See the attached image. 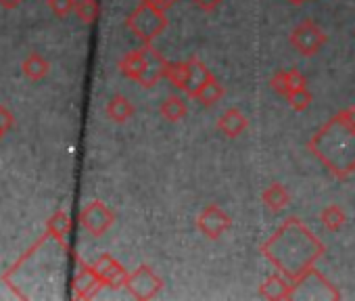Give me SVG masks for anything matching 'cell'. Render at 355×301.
Listing matches in <instances>:
<instances>
[{
    "label": "cell",
    "instance_id": "11",
    "mask_svg": "<svg viewBox=\"0 0 355 301\" xmlns=\"http://www.w3.org/2000/svg\"><path fill=\"white\" fill-rule=\"evenodd\" d=\"M259 297L272 299V301L295 299V282L282 276L280 272H276L259 284Z\"/></svg>",
    "mask_w": 355,
    "mask_h": 301
},
{
    "label": "cell",
    "instance_id": "21",
    "mask_svg": "<svg viewBox=\"0 0 355 301\" xmlns=\"http://www.w3.org/2000/svg\"><path fill=\"white\" fill-rule=\"evenodd\" d=\"M222 96H224V86L220 84V80H218L216 76H211L209 82L195 94V101H199V103L205 105V107H211V105H216Z\"/></svg>",
    "mask_w": 355,
    "mask_h": 301
},
{
    "label": "cell",
    "instance_id": "26",
    "mask_svg": "<svg viewBox=\"0 0 355 301\" xmlns=\"http://www.w3.org/2000/svg\"><path fill=\"white\" fill-rule=\"evenodd\" d=\"M11 128H13V113L5 105H0V138H3Z\"/></svg>",
    "mask_w": 355,
    "mask_h": 301
},
{
    "label": "cell",
    "instance_id": "10",
    "mask_svg": "<svg viewBox=\"0 0 355 301\" xmlns=\"http://www.w3.org/2000/svg\"><path fill=\"white\" fill-rule=\"evenodd\" d=\"M92 266H94V270L98 272V276L103 278L105 286H111V289H121V286H125L130 272H128L111 253H103Z\"/></svg>",
    "mask_w": 355,
    "mask_h": 301
},
{
    "label": "cell",
    "instance_id": "5",
    "mask_svg": "<svg viewBox=\"0 0 355 301\" xmlns=\"http://www.w3.org/2000/svg\"><path fill=\"white\" fill-rule=\"evenodd\" d=\"M125 289L130 291V295L134 299L148 301V299H153V297H157L161 293L163 280L148 264H140L134 272H130Z\"/></svg>",
    "mask_w": 355,
    "mask_h": 301
},
{
    "label": "cell",
    "instance_id": "14",
    "mask_svg": "<svg viewBox=\"0 0 355 301\" xmlns=\"http://www.w3.org/2000/svg\"><path fill=\"white\" fill-rule=\"evenodd\" d=\"M189 65H191V80H189V90H187V96H191V98H195V94L209 82V78L214 76L211 71H209V67L197 57V55H193L191 59H189Z\"/></svg>",
    "mask_w": 355,
    "mask_h": 301
},
{
    "label": "cell",
    "instance_id": "24",
    "mask_svg": "<svg viewBox=\"0 0 355 301\" xmlns=\"http://www.w3.org/2000/svg\"><path fill=\"white\" fill-rule=\"evenodd\" d=\"M270 86H272V90L274 92H278L280 96H288L291 94V82H288V69H280V71H276L274 76H272V80H270Z\"/></svg>",
    "mask_w": 355,
    "mask_h": 301
},
{
    "label": "cell",
    "instance_id": "19",
    "mask_svg": "<svg viewBox=\"0 0 355 301\" xmlns=\"http://www.w3.org/2000/svg\"><path fill=\"white\" fill-rule=\"evenodd\" d=\"M320 220H322V224H324V228L328 232H338L347 224V214H345V209L340 205L330 203L320 212Z\"/></svg>",
    "mask_w": 355,
    "mask_h": 301
},
{
    "label": "cell",
    "instance_id": "20",
    "mask_svg": "<svg viewBox=\"0 0 355 301\" xmlns=\"http://www.w3.org/2000/svg\"><path fill=\"white\" fill-rule=\"evenodd\" d=\"M51 65L49 61L40 55V53H32L26 61H24V74L32 80V82H40L46 78Z\"/></svg>",
    "mask_w": 355,
    "mask_h": 301
},
{
    "label": "cell",
    "instance_id": "25",
    "mask_svg": "<svg viewBox=\"0 0 355 301\" xmlns=\"http://www.w3.org/2000/svg\"><path fill=\"white\" fill-rule=\"evenodd\" d=\"M46 3L57 17H67L69 13L76 11V5H78L76 0H46Z\"/></svg>",
    "mask_w": 355,
    "mask_h": 301
},
{
    "label": "cell",
    "instance_id": "3",
    "mask_svg": "<svg viewBox=\"0 0 355 301\" xmlns=\"http://www.w3.org/2000/svg\"><path fill=\"white\" fill-rule=\"evenodd\" d=\"M165 67L167 59L153 44H144L142 49L130 51L119 61V71L142 88H153L159 80H163Z\"/></svg>",
    "mask_w": 355,
    "mask_h": 301
},
{
    "label": "cell",
    "instance_id": "17",
    "mask_svg": "<svg viewBox=\"0 0 355 301\" xmlns=\"http://www.w3.org/2000/svg\"><path fill=\"white\" fill-rule=\"evenodd\" d=\"M105 111H107V115H109L111 121H115V123H125V121L134 115V105L130 103L128 96L115 94V96L109 98Z\"/></svg>",
    "mask_w": 355,
    "mask_h": 301
},
{
    "label": "cell",
    "instance_id": "16",
    "mask_svg": "<svg viewBox=\"0 0 355 301\" xmlns=\"http://www.w3.org/2000/svg\"><path fill=\"white\" fill-rule=\"evenodd\" d=\"M261 201H263V205H266L272 214H280V212L286 209V205L291 203V195H288V191H286L282 184L274 182V184H270V187L263 191Z\"/></svg>",
    "mask_w": 355,
    "mask_h": 301
},
{
    "label": "cell",
    "instance_id": "22",
    "mask_svg": "<svg viewBox=\"0 0 355 301\" xmlns=\"http://www.w3.org/2000/svg\"><path fill=\"white\" fill-rule=\"evenodd\" d=\"M98 13H101V7L96 0H78L76 5V15L82 24H94L98 19Z\"/></svg>",
    "mask_w": 355,
    "mask_h": 301
},
{
    "label": "cell",
    "instance_id": "27",
    "mask_svg": "<svg viewBox=\"0 0 355 301\" xmlns=\"http://www.w3.org/2000/svg\"><path fill=\"white\" fill-rule=\"evenodd\" d=\"M195 7L203 13H214L220 5H222V0H193Z\"/></svg>",
    "mask_w": 355,
    "mask_h": 301
},
{
    "label": "cell",
    "instance_id": "2",
    "mask_svg": "<svg viewBox=\"0 0 355 301\" xmlns=\"http://www.w3.org/2000/svg\"><path fill=\"white\" fill-rule=\"evenodd\" d=\"M307 150L336 180H347L355 174V123L336 113L309 138Z\"/></svg>",
    "mask_w": 355,
    "mask_h": 301
},
{
    "label": "cell",
    "instance_id": "28",
    "mask_svg": "<svg viewBox=\"0 0 355 301\" xmlns=\"http://www.w3.org/2000/svg\"><path fill=\"white\" fill-rule=\"evenodd\" d=\"M148 3H153L155 7H159L161 11H169L178 0H148Z\"/></svg>",
    "mask_w": 355,
    "mask_h": 301
},
{
    "label": "cell",
    "instance_id": "7",
    "mask_svg": "<svg viewBox=\"0 0 355 301\" xmlns=\"http://www.w3.org/2000/svg\"><path fill=\"white\" fill-rule=\"evenodd\" d=\"M115 222V214L103 203V201H90L82 212H80V224L82 228L92 234L94 239L103 237Z\"/></svg>",
    "mask_w": 355,
    "mask_h": 301
},
{
    "label": "cell",
    "instance_id": "18",
    "mask_svg": "<svg viewBox=\"0 0 355 301\" xmlns=\"http://www.w3.org/2000/svg\"><path fill=\"white\" fill-rule=\"evenodd\" d=\"M159 113L165 121H180L187 117L189 113V107H187V101L182 96H178V94H171L167 96L161 107H159Z\"/></svg>",
    "mask_w": 355,
    "mask_h": 301
},
{
    "label": "cell",
    "instance_id": "23",
    "mask_svg": "<svg viewBox=\"0 0 355 301\" xmlns=\"http://www.w3.org/2000/svg\"><path fill=\"white\" fill-rule=\"evenodd\" d=\"M286 101H288V105H291L293 111H305V109L311 105L313 96H311V92L307 90V86H303V88H295V90L286 96Z\"/></svg>",
    "mask_w": 355,
    "mask_h": 301
},
{
    "label": "cell",
    "instance_id": "13",
    "mask_svg": "<svg viewBox=\"0 0 355 301\" xmlns=\"http://www.w3.org/2000/svg\"><path fill=\"white\" fill-rule=\"evenodd\" d=\"M46 232L51 239H55L65 251L69 249L67 245V237L71 232V220H69V214L65 209H59L51 216V220L46 222Z\"/></svg>",
    "mask_w": 355,
    "mask_h": 301
},
{
    "label": "cell",
    "instance_id": "8",
    "mask_svg": "<svg viewBox=\"0 0 355 301\" xmlns=\"http://www.w3.org/2000/svg\"><path fill=\"white\" fill-rule=\"evenodd\" d=\"M197 228L209 241H218L224 232L232 228V218L216 203H209L197 218Z\"/></svg>",
    "mask_w": 355,
    "mask_h": 301
},
{
    "label": "cell",
    "instance_id": "4",
    "mask_svg": "<svg viewBox=\"0 0 355 301\" xmlns=\"http://www.w3.org/2000/svg\"><path fill=\"white\" fill-rule=\"evenodd\" d=\"M125 28L144 44H153V40L161 36V32L167 28V17L165 11H161L148 0H140V5L128 15Z\"/></svg>",
    "mask_w": 355,
    "mask_h": 301
},
{
    "label": "cell",
    "instance_id": "9",
    "mask_svg": "<svg viewBox=\"0 0 355 301\" xmlns=\"http://www.w3.org/2000/svg\"><path fill=\"white\" fill-rule=\"evenodd\" d=\"M76 259H78L80 270L73 278V297L76 299H92L105 286V282L98 276V272L94 270V266L86 264L82 257H76Z\"/></svg>",
    "mask_w": 355,
    "mask_h": 301
},
{
    "label": "cell",
    "instance_id": "1",
    "mask_svg": "<svg viewBox=\"0 0 355 301\" xmlns=\"http://www.w3.org/2000/svg\"><path fill=\"white\" fill-rule=\"evenodd\" d=\"M259 251L282 276L299 282L315 268V261L326 253V247L299 218H288L266 243H261Z\"/></svg>",
    "mask_w": 355,
    "mask_h": 301
},
{
    "label": "cell",
    "instance_id": "6",
    "mask_svg": "<svg viewBox=\"0 0 355 301\" xmlns=\"http://www.w3.org/2000/svg\"><path fill=\"white\" fill-rule=\"evenodd\" d=\"M293 49L297 53H301L303 57H313L328 40V36L324 34V30H320V26H315L313 19H303L288 36Z\"/></svg>",
    "mask_w": 355,
    "mask_h": 301
},
{
    "label": "cell",
    "instance_id": "12",
    "mask_svg": "<svg viewBox=\"0 0 355 301\" xmlns=\"http://www.w3.org/2000/svg\"><path fill=\"white\" fill-rule=\"evenodd\" d=\"M249 128V119L245 117V113L236 107H230L222 113V117L218 119V130L222 134H226L228 138H239L245 130Z\"/></svg>",
    "mask_w": 355,
    "mask_h": 301
},
{
    "label": "cell",
    "instance_id": "30",
    "mask_svg": "<svg viewBox=\"0 0 355 301\" xmlns=\"http://www.w3.org/2000/svg\"><path fill=\"white\" fill-rule=\"evenodd\" d=\"M291 5H305V3H311V0H286Z\"/></svg>",
    "mask_w": 355,
    "mask_h": 301
},
{
    "label": "cell",
    "instance_id": "15",
    "mask_svg": "<svg viewBox=\"0 0 355 301\" xmlns=\"http://www.w3.org/2000/svg\"><path fill=\"white\" fill-rule=\"evenodd\" d=\"M165 80H169L171 86L178 88L180 92H187L189 90V80H191V65H189V61H167Z\"/></svg>",
    "mask_w": 355,
    "mask_h": 301
},
{
    "label": "cell",
    "instance_id": "29",
    "mask_svg": "<svg viewBox=\"0 0 355 301\" xmlns=\"http://www.w3.org/2000/svg\"><path fill=\"white\" fill-rule=\"evenodd\" d=\"M21 3H24V0H0V7H5V9H17Z\"/></svg>",
    "mask_w": 355,
    "mask_h": 301
}]
</instances>
